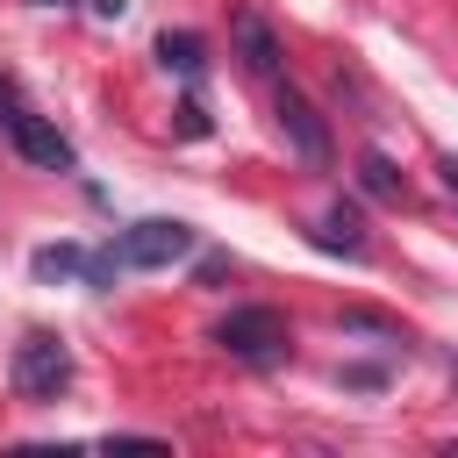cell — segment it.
I'll use <instances>...</instances> for the list:
<instances>
[{
    "label": "cell",
    "mask_w": 458,
    "mask_h": 458,
    "mask_svg": "<svg viewBox=\"0 0 458 458\" xmlns=\"http://www.w3.org/2000/svg\"><path fill=\"white\" fill-rule=\"evenodd\" d=\"M7 379H14V394L21 401H57L64 386H72V344L57 336V329H29L21 344H14V365H7Z\"/></svg>",
    "instance_id": "cell-1"
},
{
    "label": "cell",
    "mask_w": 458,
    "mask_h": 458,
    "mask_svg": "<svg viewBox=\"0 0 458 458\" xmlns=\"http://www.w3.org/2000/svg\"><path fill=\"white\" fill-rule=\"evenodd\" d=\"M114 265H129V272H157V265H179L186 250H193V229L179 222V215H143V222H129V229H114Z\"/></svg>",
    "instance_id": "cell-2"
},
{
    "label": "cell",
    "mask_w": 458,
    "mask_h": 458,
    "mask_svg": "<svg viewBox=\"0 0 458 458\" xmlns=\"http://www.w3.org/2000/svg\"><path fill=\"white\" fill-rule=\"evenodd\" d=\"M215 344H222L229 358H243V365H279L286 344H293V329H286L279 308H229V315L215 322Z\"/></svg>",
    "instance_id": "cell-3"
},
{
    "label": "cell",
    "mask_w": 458,
    "mask_h": 458,
    "mask_svg": "<svg viewBox=\"0 0 458 458\" xmlns=\"http://www.w3.org/2000/svg\"><path fill=\"white\" fill-rule=\"evenodd\" d=\"M7 143L29 157V165H43V172H72L79 165V150H72V136L57 129V122H43V114H29V107H7Z\"/></svg>",
    "instance_id": "cell-4"
},
{
    "label": "cell",
    "mask_w": 458,
    "mask_h": 458,
    "mask_svg": "<svg viewBox=\"0 0 458 458\" xmlns=\"http://www.w3.org/2000/svg\"><path fill=\"white\" fill-rule=\"evenodd\" d=\"M272 114H279V136L301 150V165H329V122L315 114V100L301 86H279L272 93Z\"/></svg>",
    "instance_id": "cell-5"
},
{
    "label": "cell",
    "mask_w": 458,
    "mask_h": 458,
    "mask_svg": "<svg viewBox=\"0 0 458 458\" xmlns=\"http://www.w3.org/2000/svg\"><path fill=\"white\" fill-rule=\"evenodd\" d=\"M29 272H36V279H79V286H93V293H100V286H114V272H122V265H114V250H86V243H43V250L29 258Z\"/></svg>",
    "instance_id": "cell-6"
},
{
    "label": "cell",
    "mask_w": 458,
    "mask_h": 458,
    "mask_svg": "<svg viewBox=\"0 0 458 458\" xmlns=\"http://www.w3.org/2000/svg\"><path fill=\"white\" fill-rule=\"evenodd\" d=\"M229 36H236L243 72H258V79H272V72H279V36H272V21H265V14H236V21H229Z\"/></svg>",
    "instance_id": "cell-7"
},
{
    "label": "cell",
    "mask_w": 458,
    "mask_h": 458,
    "mask_svg": "<svg viewBox=\"0 0 458 458\" xmlns=\"http://www.w3.org/2000/svg\"><path fill=\"white\" fill-rule=\"evenodd\" d=\"M315 243L322 250H344V258H365V215H358V200H329L322 208V222H315Z\"/></svg>",
    "instance_id": "cell-8"
},
{
    "label": "cell",
    "mask_w": 458,
    "mask_h": 458,
    "mask_svg": "<svg viewBox=\"0 0 458 458\" xmlns=\"http://www.w3.org/2000/svg\"><path fill=\"white\" fill-rule=\"evenodd\" d=\"M157 64H165V72H179V79H200L208 43H200L193 29H165V36H157Z\"/></svg>",
    "instance_id": "cell-9"
},
{
    "label": "cell",
    "mask_w": 458,
    "mask_h": 458,
    "mask_svg": "<svg viewBox=\"0 0 458 458\" xmlns=\"http://www.w3.org/2000/svg\"><path fill=\"white\" fill-rule=\"evenodd\" d=\"M358 186H365L372 200H401V172H394V157H386V150H365V157H358Z\"/></svg>",
    "instance_id": "cell-10"
},
{
    "label": "cell",
    "mask_w": 458,
    "mask_h": 458,
    "mask_svg": "<svg viewBox=\"0 0 458 458\" xmlns=\"http://www.w3.org/2000/svg\"><path fill=\"white\" fill-rule=\"evenodd\" d=\"M336 329H365V336H386V344H408V336H401V322H386V315H372V308H344V315H336Z\"/></svg>",
    "instance_id": "cell-11"
},
{
    "label": "cell",
    "mask_w": 458,
    "mask_h": 458,
    "mask_svg": "<svg viewBox=\"0 0 458 458\" xmlns=\"http://www.w3.org/2000/svg\"><path fill=\"white\" fill-rule=\"evenodd\" d=\"M336 379H344V386H358V394H372V386H386V365H344Z\"/></svg>",
    "instance_id": "cell-12"
},
{
    "label": "cell",
    "mask_w": 458,
    "mask_h": 458,
    "mask_svg": "<svg viewBox=\"0 0 458 458\" xmlns=\"http://www.w3.org/2000/svg\"><path fill=\"white\" fill-rule=\"evenodd\" d=\"M179 136H208V107H200V100L179 107Z\"/></svg>",
    "instance_id": "cell-13"
},
{
    "label": "cell",
    "mask_w": 458,
    "mask_h": 458,
    "mask_svg": "<svg viewBox=\"0 0 458 458\" xmlns=\"http://www.w3.org/2000/svg\"><path fill=\"white\" fill-rule=\"evenodd\" d=\"M193 272H200V286H215V279H222V272H229V258H222V250H208V258H200V265H193Z\"/></svg>",
    "instance_id": "cell-14"
},
{
    "label": "cell",
    "mask_w": 458,
    "mask_h": 458,
    "mask_svg": "<svg viewBox=\"0 0 458 458\" xmlns=\"http://www.w3.org/2000/svg\"><path fill=\"white\" fill-rule=\"evenodd\" d=\"M437 172H444V193H451V200H458V157H444V165H437Z\"/></svg>",
    "instance_id": "cell-15"
},
{
    "label": "cell",
    "mask_w": 458,
    "mask_h": 458,
    "mask_svg": "<svg viewBox=\"0 0 458 458\" xmlns=\"http://www.w3.org/2000/svg\"><path fill=\"white\" fill-rule=\"evenodd\" d=\"M122 7H129V0H93V14H107V21H114Z\"/></svg>",
    "instance_id": "cell-16"
},
{
    "label": "cell",
    "mask_w": 458,
    "mask_h": 458,
    "mask_svg": "<svg viewBox=\"0 0 458 458\" xmlns=\"http://www.w3.org/2000/svg\"><path fill=\"white\" fill-rule=\"evenodd\" d=\"M7 107H14V100H7V79H0V122H7Z\"/></svg>",
    "instance_id": "cell-17"
},
{
    "label": "cell",
    "mask_w": 458,
    "mask_h": 458,
    "mask_svg": "<svg viewBox=\"0 0 458 458\" xmlns=\"http://www.w3.org/2000/svg\"><path fill=\"white\" fill-rule=\"evenodd\" d=\"M36 7H72V0H36Z\"/></svg>",
    "instance_id": "cell-18"
}]
</instances>
